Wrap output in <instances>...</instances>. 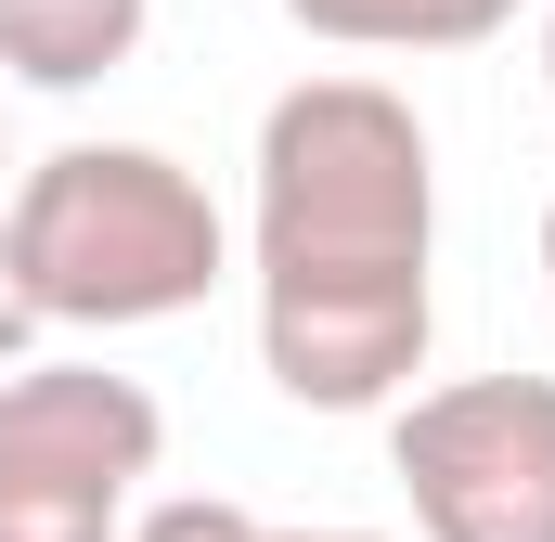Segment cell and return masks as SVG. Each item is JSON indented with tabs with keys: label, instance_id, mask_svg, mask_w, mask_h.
<instances>
[{
	"label": "cell",
	"instance_id": "6da1fadb",
	"mask_svg": "<svg viewBox=\"0 0 555 542\" xmlns=\"http://www.w3.org/2000/svg\"><path fill=\"white\" fill-rule=\"evenodd\" d=\"M439 168L388 78H297L259 117V362L297 413H388L426 375Z\"/></svg>",
	"mask_w": 555,
	"mask_h": 542
},
{
	"label": "cell",
	"instance_id": "7a4b0ae2",
	"mask_svg": "<svg viewBox=\"0 0 555 542\" xmlns=\"http://www.w3.org/2000/svg\"><path fill=\"white\" fill-rule=\"evenodd\" d=\"M0 259H13L39 323L130 336V323L207 310V284L233 271V233H220V207H207V181L181 155H155V142H52L0 207Z\"/></svg>",
	"mask_w": 555,
	"mask_h": 542
},
{
	"label": "cell",
	"instance_id": "3957f363",
	"mask_svg": "<svg viewBox=\"0 0 555 542\" xmlns=\"http://www.w3.org/2000/svg\"><path fill=\"white\" fill-rule=\"evenodd\" d=\"M155 452H168V413L142 375L13 362L0 375V542H117Z\"/></svg>",
	"mask_w": 555,
	"mask_h": 542
},
{
	"label": "cell",
	"instance_id": "277c9868",
	"mask_svg": "<svg viewBox=\"0 0 555 542\" xmlns=\"http://www.w3.org/2000/svg\"><path fill=\"white\" fill-rule=\"evenodd\" d=\"M388 478L426 542H555V375H452L388 413Z\"/></svg>",
	"mask_w": 555,
	"mask_h": 542
},
{
	"label": "cell",
	"instance_id": "5b68a950",
	"mask_svg": "<svg viewBox=\"0 0 555 542\" xmlns=\"http://www.w3.org/2000/svg\"><path fill=\"white\" fill-rule=\"evenodd\" d=\"M155 0H0V78L13 91H104L142 52Z\"/></svg>",
	"mask_w": 555,
	"mask_h": 542
},
{
	"label": "cell",
	"instance_id": "8992f818",
	"mask_svg": "<svg viewBox=\"0 0 555 542\" xmlns=\"http://www.w3.org/2000/svg\"><path fill=\"white\" fill-rule=\"evenodd\" d=\"M336 52H478L517 26V0H284Z\"/></svg>",
	"mask_w": 555,
	"mask_h": 542
},
{
	"label": "cell",
	"instance_id": "52a82bcc",
	"mask_svg": "<svg viewBox=\"0 0 555 542\" xmlns=\"http://www.w3.org/2000/svg\"><path fill=\"white\" fill-rule=\"evenodd\" d=\"M130 542H272V530H259L246 504H220V491H181V504H155Z\"/></svg>",
	"mask_w": 555,
	"mask_h": 542
},
{
	"label": "cell",
	"instance_id": "ba28073f",
	"mask_svg": "<svg viewBox=\"0 0 555 542\" xmlns=\"http://www.w3.org/2000/svg\"><path fill=\"white\" fill-rule=\"evenodd\" d=\"M26 336H39V310H26V284H13V259H0V375L26 362Z\"/></svg>",
	"mask_w": 555,
	"mask_h": 542
},
{
	"label": "cell",
	"instance_id": "9c48e42d",
	"mask_svg": "<svg viewBox=\"0 0 555 542\" xmlns=\"http://www.w3.org/2000/svg\"><path fill=\"white\" fill-rule=\"evenodd\" d=\"M272 542H388V530H272Z\"/></svg>",
	"mask_w": 555,
	"mask_h": 542
},
{
	"label": "cell",
	"instance_id": "30bf717a",
	"mask_svg": "<svg viewBox=\"0 0 555 542\" xmlns=\"http://www.w3.org/2000/svg\"><path fill=\"white\" fill-rule=\"evenodd\" d=\"M543 78H555V13H543Z\"/></svg>",
	"mask_w": 555,
	"mask_h": 542
},
{
	"label": "cell",
	"instance_id": "8fae6325",
	"mask_svg": "<svg viewBox=\"0 0 555 542\" xmlns=\"http://www.w3.org/2000/svg\"><path fill=\"white\" fill-rule=\"evenodd\" d=\"M543 271H555V207H543Z\"/></svg>",
	"mask_w": 555,
	"mask_h": 542
},
{
	"label": "cell",
	"instance_id": "7c38bea8",
	"mask_svg": "<svg viewBox=\"0 0 555 542\" xmlns=\"http://www.w3.org/2000/svg\"><path fill=\"white\" fill-rule=\"evenodd\" d=\"M0 168H13V155H0Z\"/></svg>",
	"mask_w": 555,
	"mask_h": 542
}]
</instances>
